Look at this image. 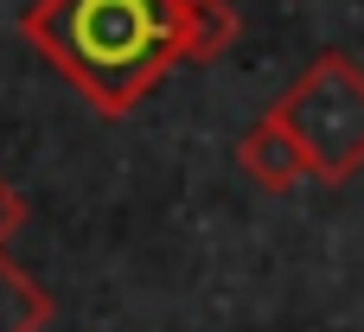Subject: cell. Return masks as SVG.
<instances>
[{
    "mask_svg": "<svg viewBox=\"0 0 364 332\" xmlns=\"http://www.w3.org/2000/svg\"><path fill=\"white\" fill-rule=\"evenodd\" d=\"M19 38L96 115H128L186 64V0H32Z\"/></svg>",
    "mask_w": 364,
    "mask_h": 332,
    "instance_id": "1",
    "label": "cell"
},
{
    "mask_svg": "<svg viewBox=\"0 0 364 332\" xmlns=\"http://www.w3.org/2000/svg\"><path fill=\"white\" fill-rule=\"evenodd\" d=\"M237 166L262 186V192H294L301 179H314V166H307V154H301V141L275 122V115H262V122H250V134L237 141Z\"/></svg>",
    "mask_w": 364,
    "mask_h": 332,
    "instance_id": "3",
    "label": "cell"
},
{
    "mask_svg": "<svg viewBox=\"0 0 364 332\" xmlns=\"http://www.w3.org/2000/svg\"><path fill=\"white\" fill-rule=\"evenodd\" d=\"M307 154L320 186L364 173V64L352 51H320L269 109Z\"/></svg>",
    "mask_w": 364,
    "mask_h": 332,
    "instance_id": "2",
    "label": "cell"
},
{
    "mask_svg": "<svg viewBox=\"0 0 364 332\" xmlns=\"http://www.w3.org/2000/svg\"><path fill=\"white\" fill-rule=\"evenodd\" d=\"M243 19L230 0H186V64H211L237 45Z\"/></svg>",
    "mask_w": 364,
    "mask_h": 332,
    "instance_id": "5",
    "label": "cell"
},
{
    "mask_svg": "<svg viewBox=\"0 0 364 332\" xmlns=\"http://www.w3.org/2000/svg\"><path fill=\"white\" fill-rule=\"evenodd\" d=\"M51 326V294L0 250V332H45Z\"/></svg>",
    "mask_w": 364,
    "mask_h": 332,
    "instance_id": "4",
    "label": "cell"
},
{
    "mask_svg": "<svg viewBox=\"0 0 364 332\" xmlns=\"http://www.w3.org/2000/svg\"><path fill=\"white\" fill-rule=\"evenodd\" d=\"M19 230H26V198H19L13 179H0V250H6Z\"/></svg>",
    "mask_w": 364,
    "mask_h": 332,
    "instance_id": "6",
    "label": "cell"
}]
</instances>
